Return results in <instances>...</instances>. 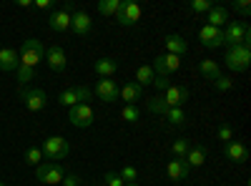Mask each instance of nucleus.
I'll return each instance as SVG.
<instances>
[{"label": "nucleus", "instance_id": "40", "mask_svg": "<svg viewBox=\"0 0 251 186\" xmlns=\"http://www.w3.org/2000/svg\"><path fill=\"white\" fill-rule=\"evenodd\" d=\"M106 186H126V181H123L118 174L108 171V174H106Z\"/></svg>", "mask_w": 251, "mask_h": 186}, {"label": "nucleus", "instance_id": "35", "mask_svg": "<svg viewBox=\"0 0 251 186\" xmlns=\"http://www.w3.org/2000/svg\"><path fill=\"white\" fill-rule=\"evenodd\" d=\"M118 176H121L126 184H136V181H138V169H136V166H123Z\"/></svg>", "mask_w": 251, "mask_h": 186}, {"label": "nucleus", "instance_id": "41", "mask_svg": "<svg viewBox=\"0 0 251 186\" xmlns=\"http://www.w3.org/2000/svg\"><path fill=\"white\" fill-rule=\"evenodd\" d=\"M63 186H80L83 181H80V176L78 174H68V176H63V181H60Z\"/></svg>", "mask_w": 251, "mask_h": 186}, {"label": "nucleus", "instance_id": "38", "mask_svg": "<svg viewBox=\"0 0 251 186\" xmlns=\"http://www.w3.org/2000/svg\"><path fill=\"white\" fill-rule=\"evenodd\" d=\"M211 8H214L211 0H194V3H191V10L194 13H208Z\"/></svg>", "mask_w": 251, "mask_h": 186}, {"label": "nucleus", "instance_id": "18", "mask_svg": "<svg viewBox=\"0 0 251 186\" xmlns=\"http://www.w3.org/2000/svg\"><path fill=\"white\" fill-rule=\"evenodd\" d=\"M166 174H169L171 181H183L188 174H191V166H188L183 159H171L169 166H166Z\"/></svg>", "mask_w": 251, "mask_h": 186}, {"label": "nucleus", "instance_id": "3", "mask_svg": "<svg viewBox=\"0 0 251 186\" xmlns=\"http://www.w3.org/2000/svg\"><path fill=\"white\" fill-rule=\"evenodd\" d=\"M224 63L228 71H246L251 66V48L249 46H236V48H226V55H224Z\"/></svg>", "mask_w": 251, "mask_h": 186}, {"label": "nucleus", "instance_id": "23", "mask_svg": "<svg viewBox=\"0 0 251 186\" xmlns=\"http://www.w3.org/2000/svg\"><path fill=\"white\" fill-rule=\"evenodd\" d=\"M166 48H169V53L171 55H183L186 51H188V43L181 38V35H176V33H171V35H166Z\"/></svg>", "mask_w": 251, "mask_h": 186}, {"label": "nucleus", "instance_id": "33", "mask_svg": "<svg viewBox=\"0 0 251 186\" xmlns=\"http://www.w3.org/2000/svg\"><path fill=\"white\" fill-rule=\"evenodd\" d=\"M15 76L20 83H30V80L35 78V68H28V66H18L15 68Z\"/></svg>", "mask_w": 251, "mask_h": 186}, {"label": "nucleus", "instance_id": "7", "mask_svg": "<svg viewBox=\"0 0 251 186\" xmlns=\"http://www.w3.org/2000/svg\"><path fill=\"white\" fill-rule=\"evenodd\" d=\"M35 176L43 184H60L63 176H66V171H63V166L55 163V161H43L40 166H35Z\"/></svg>", "mask_w": 251, "mask_h": 186}, {"label": "nucleus", "instance_id": "24", "mask_svg": "<svg viewBox=\"0 0 251 186\" xmlns=\"http://www.w3.org/2000/svg\"><path fill=\"white\" fill-rule=\"evenodd\" d=\"M199 71H201V76H203L206 80H216V78L221 76V66L216 63V60H211V58H206V60H201V66H199Z\"/></svg>", "mask_w": 251, "mask_h": 186}, {"label": "nucleus", "instance_id": "21", "mask_svg": "<svg viewBox=\"0 0 251 186\" xmlns=\"http://www.w3.org/2000/svg\"><path fill=\"white\" fill-rule=\"evenodd\" d=\"M93 68H96V73L100 78H113L116 71H118V60H113V58H98Z\"/></svg>", "mask_w": 251, "mask_h": 186}, {"label": "nucleus", "instance_id": "4", "mask_svg": "<svg viewBox=\"0 0 251 186\" xmlns=\"http://www.w3.org/2000/svg\"><path fill=\"white\" fill-rule=\"evenodd\" d=\"M43 159L46 161H63L68 154H71V146H68V141L63 138V136H50V138H46L43 141Z\"/></svg>", "mask_w": 251, "mask_h": 186}, {"label": "nucleus", "instance_id": "8", "mask_svg": "<svg viewBox=\"0 0 251 186\" xmlns=\"http://www.w3.org/2000/svg\"><path fill=\"white\" fill-rule=\"evenodd\" d=\"M93 108L88 106V103H78V106H71L68 108V121L73 123L75 129H88L93 123Z\"/></svg>", "mask_w": 251, "mask_h": 186}, {"label": "nucleus", "instance_id": "16", "mask_svg": "<svg viewBox=\"0 0 251 186\" xmlns=\"http://www.w3.org/2000/svg\"><path fill=\"white\" fill-rule=\"evenodd\" d=\"M48 28H50V30H55V33L68 30V28H71V10H66V8L53 10V13H50V18H48Z\"/></svg>", "mask_w": 251, "mask_h": 186}, {"label": "nucleus", "instance_id": "6", "mask_svg": "<svg viewBox=\"0 0 251 186\" xmlns=\"http://www.w3.org/2000/svg\"><path fill=\"white\" fill-rule=\"evenodd\" d=\"M116 20L123 26V28H131L141 20V5L133 3V0H121V8L116 13Z\"/></svg>", "mask_w": 251, "mask_h": 186}, {"label": "nucleus", "instance_id": "20", "mask_svg": "<svg viewBox=\"0 0 251 186\" xmlns=\"http://www.w3.org/2000/svg\"><path fill=\"white\" fill-rule=\"evenodd\" d=\"M206 20H208L206 26H211V28H221V26H226V23H228V10H226V8H221V5H214L211 10L206 13Z\"/></svg>", "mask_w": 251, "mask_h": 186}, {"label": "nucleus", "instance_id": "27", "mask_svg": "<svg viewBox=\"0 0 251 186\" xmlns=\"http://www.w3.org/2000/svg\"><path fill=\"white\" fill-rule=\"evenodd\" d=\"M146 108H149L151 113H156V116H166V113H169V106H166L163 96H153L151 101H146Z\"/></svg>", "mask_w": 251, "mask_h": 186}, {"label": "nucleus", "instance_id": "14", "mask_svg": "<svg viewBox=\"0 0 251 186\" xmlns=\"http://www.w3.org/2000/svg\"><path fill=\"white\" fill-rule=\"evenodd\" d=\"M46 60H48V66H50V71H55V73H60V71H66V66H68V58H66V51H63L60 46H50V48L46 51Z\"/></svg>", "mask_w": 251, "mask_h": 186}, {"label": "nucleus", "instance_id": "30", "mask_svg": "<svg viewBox=\"0 0 251 186\" xmlns=\"http://www.w3.org/2000/svg\"><path fill=\"white\" fill-rule=\"evenodd\" d=\"M166 121H169L171 126H183V123H186L183 108H169V113H166Z\"/></svg>", "mask_w": 251, "mask_h": 186}, {"label": "nucleus", "instance_id": "13", "mask_svg": "<svg viewBox=\"0 0 251 186\" xmlns=\"http://www.w3.org/2000/svg\"><path fill=\"white\" fill-rule=\"evenodd\" d=\"M199 40H201L203 48H219V46H224V33H221V28L203 26L199 30Z\"/></svg>", "mask_w": 251, "mask_h": 186}, {"label": "nucleus", "instance_id": "19", "mask_svg": "<svg viewBox=\"0 0 251 186\" xmlns=\"http://www.w3.org/2000/svg\"><path fill=\"white\" fill-rule=\"evenodd\" d=\"M141 96H143V88L136 83V80H128V83L121 88V96L118 98L126 103V106H136V103L141 101Z\"/></svg>", "mask_w": 251, "mask_h": 186}, {"label": "nucleus", "instance_id": "10", "mask_svg": "<svg viewBox=\"0 0 251 186\" xmlns=\"http://www.w3.org/2000/svg\"><path fill=\"white\" fill-rule=\"evenodd\" d=\"M178 66H181V58H178V55L161 53V55H156V60H153L151 68H153L156 76H171V73L178 71Z\"/></svg>", "mask_w": 251, "mask_h": 186}, {"label": "nucleus", "instance_id": "22", "mask_svg": "<svg viewBox=\"0 0 251 186\" xmlns=\"http://www.w3.org/2000/svg\"><path fill=\"white\" fill-rule=\"evenodd\" d=\"M20 66L18 60V51L15 48H3L0 51V71H15Z\"/></svg>", "mask_w": 251, "mask_h": 186}, {"label": "nucleus", "instance_id": "25", "mask_svg": "<svg viewBox=\"0 0 251 186\" xmlns=\"http://www.w3.org/2000/svg\"><path fill=\"white\" fill-rule=\"evenodd\" d=\"M183 161L188 163V166H201V163L206 161V149L203 146H191L188 154L183 156Z\"/></svg>", "mask_w": 251, "mask_h": 186}, {"label": "nucleus", "instance_id": "39", "mask_svg": "<svg viewBox=\"0 0 251 186\" xmlns=\"http://www.w3.org/2000/svg\"><path fill=\"white\" fill-rule=\"evenodd\" d=\"M214 86H216V91H228L234 83H231V78H228V76H219V78L214 80Z\"/></svg>", "mask_w": 251, "mask_h": 186}, {"label": "nucleus", "instance_id": "43", "mask_svg": "<svg viewBox=\"0 0 251 186\" xmlns=\"http://www.w3.org/2000/svg\"><path fill=\"white\" fill-rule=\"evenodd\" d=\"M126 186H138V184H126Z\"/></svg>", "mask_w": 251, "mask_h": 186}, {"label": "nucleus", "instance_id": "44", "mask_svg": "<svg viewBox=\"0 0 251 186\" xmlns=\"http://www.w3.org/2000/svg\"><path fill=\"white\" fill-rule=\"evenodd\" d=\"M0 186H5V184H3V181H0Z\"/></svg>", "mask_w": 251, "mask_h": 186}, {"label": "nucleus", "instance_id": "11", "mask_svg": "<svg viewBox=\"0 0 251 186\" xmlns=\"http://www.w3.org/2000/svg\"><path fill=\"white\" fill-rule=\"evenodd\" d=\"M96 96L103 101V103H116L118 101V96H121V88L116 86V80H111V78H100V80H96Z\"/></svg>", "mask_w": 251, "mask_h": 186}, {"label": "nucleus", "instance_id": "15", "mask_svg": "<svg viewBox=\"0 0 251 186\" xmlns=\"http://www.w3.org/2000/svg\"><path fill=\"white\" fill-rule=\"evenodd\" d=\"M163 101L169 108H181L183 103L188 101V88L183 86H171L169 91H163Z\"/></svg>", "mask_w": 251, "mask_h": 186}, {"label": "nucleus", "instance_id": "31", "mask_svg": "<svg viewBox=\"0 0 251 186\" xmlns=\"http://www.w3.org/2000/svg\"><path fill=\"white\" fill-rule=\"evenodd\" d=\"M25 163H28V166H40V163H43V151H40L38 146L28 149L25 151Z\"/></svg>", "mask_w": 251, "mask_h": 186}, {"label": "nucleus", "instance_id": "42", "mask_svg": "<svg viewBox=\"0 0 251 186\" xmlns=\"http://www.w3.org/2000/svg\"><path fill=\"white\" fill-rule=\"evenodd\" d=\"M35 8L38 10H48L50 8V0H35Z\"/></svg>", "mask_w": 251, "mask_h": 186}, {"label": "nucleus", "instance_id": "26", "mask_svg": "<svg viewBox=\"0 0 251 186\" xmlns=\"http://www.w3.org/2000/svg\"><path fill=\"white\" fill-rule=\"evenodd\" d=\"M153 78H156V73H153L151 66H141V68L136 71V83H138L141 88H143V86H151Z\"/></svg>", "mask_w": 251, "mask_h": 186}, {"label": "nucleus", "instance_id": "37", "mask_svg": "<svg viewBox=\"0 0 251 186\" xmlns=\"http://www.w3.org/2000/svg\"><path fill=\"white\" fill-rule=\"evenodd\" d=\"M151 86H156L158 91H169V88H171L174 83H171V76H156Z\"/></svg>", "mask_w": 251, "mask_h": 186}, {"label": "nucleus", "instance_id": "28", "mask_svg": "<svg viewBox=\"0 0 251 186\" xmlns=\"http://www.w3.org/2000/svg\"><path fill=\"white\" fill-rule=\"evenodd\" d=\"M118 8H121V0H100V3H98V13L106 15V18L116 15Z\"/></svg>", "mask_w": 251, "mask_h": 186}, {"label": "nucleus", "instance_id": "1", "mask_svg": "<svg viewBox=\"0 0 251 186\" xmlns=\"http://www.w3.org/2000/svg\"><path fill=\"white\" fill-rule=\"evenodd\" d=\"M224 33V46L226 48H236V46H249L251 40V28L246 20H228Z\"/></svg>", "mask_w": 251, "mask_h": 186}, {"label": "nucleus", "instance_id": "29", "mask_svg": "<svg viewBox=\"0 0 251 186\" xmlns=\"http://www.w3.org/2000/svg\"><path fill=\"white\" fill-rule=\"evenodd\" d=\"M188 149H191L188 138H176V141L171 143V154H174V159H183V156L188 154Z\"/></svg>", "mask_w": 251, "mask_h": 186}, {"label": "nucleus", "instance_id": "12", "mask_svg": "<svg viewBox=\"0 0 251 186\" xmlns=\"http://www.w3.org/2000/svg\"><path fill=\"white\" fill-rule=\"evenodd\" d=\"M91 26H93V20H91V15L86 10H73L71 13V30L75 35H88Z\"/></svg>", "mask_w": 251, "mask_h": 186}, {"label": "nucleus", "instance_id": "2", "mask_svg": "<svg viewBox=\"0 0 251 186\" xmlns=\"http://www.w3.org/2000/svg\"><path fill=\"white\" fill-rule=\"evenodd\" d=\"M18 60H20V66L38 68L40 60H46V48H43V43H40V40H35V38L25 40V43L20 46V51H18Z\"/></svg>", "mask_w": 251, "mask_h": 186}, {"label": "nucleus", "instance_id": "17", "mask_svg": "<svg viewBox=\"0 0 251 186\" xmlns=\"http://www.w3.org/2000/svg\"><path fill=\"white\" fill-rule=\"evenodd\" d=\"M224 156L228 161H234V163H244L249 159V149L244 146L241 141H228L226 146H224Z\"/></svg>", "mask_w": 251, "mask_h": 186}, {"label": "nucleus", "instance_id": "9", "mask_svg": "<svg viewBox=\"0 0 251 186\" xmlns=\"http://www.w3.org/2000/svg\"><path fill=\"white\" fill-rule=\"evenodd\" d=\"M91 101V91L83 88V86H71V88H63L58 93V103H63V106H78V103H86Z\"/></svg>", "mask_w": 251, "mask_h": 186}, {"label": "nucleus", "instance_id": "36", "mask_svg": "<svg viewBox=\"0 0 251 186\" xmlns=\"http://www.w3.org/2000/svg\"><path fill=\"white\" fill-rule=\"evenodd\" d=\"M231 10L239 13V15H251V3H249V0H234Z\"/></svg>", "mask_w": 251, "mask_h": 186}, {"label": "nucleus", "instance_id": "32", "mask_svg": "<svg viewBox=\"0 0 251 186\" xmlns=\"http://www.w3.org/2000/svg\"><path fill=\"white\" fill-rule=\"evenodd\" d=\"M121 118H123L126 123H136V121L141 118V111H138V106H123V111H121Z\"/></svg>", "mask_w": 251, "mask_h": 186}, {"label": "nucleus", "instance_id": "34", "mask_svg": "<svg viewBox=\"0 0 251 186\" xmlns=\"http://www.w3.org/2000/svg\"><path fill=\"white\" fill-rule=\"evenodd\" d=\"M216 141H224V143L234 141V129L228 126V123H221V126H219V131H216Z\"/></svg>", "mask_w": 251, "mask_h": 186}, {"label": "nucleus", "instance_id": "5", "mask_svg": "<svg viewBox=\"0 0 251 186\" xmlns=\"http://www.w3.org/2000/svg\"><path fill=\"white\" fill-rule=\"evenodd\" d=\"M18 98L23 101V106L28 111H33V113L43 111L48 106V96H46V91H40V88H23L18 93Z\"/></svg>", "mask_w": 251, "mask_h": 186}]
</instances>
